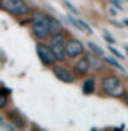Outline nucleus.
I'll return each mask as SVG.
<instances>
[{
	"label": "nucleus",
	"mask_w": 128,
	"mask_h": 131,
	"mask_svg": "<svg viewBox=\"0 0 128 131\" xmlns=\"http://www.w3.org/2000/svg\"><path fill=\"white\" fill-rule=\"evenodd\" d=\"M62 29V24L57 21V20H54V18H51V33L54 35V33H57L59 30Z\"/></svg>",
	"instance_id": "13"
},
{
	"label": "nucleus",
	"mask_w": 128,
	"mask_h": 131,
	"mask_svg": "<svg viewBox=\"0 0 128 131\" xmlns=\"http://www.w3.org/2000/svg\"><path fill=\"white\" fill-rule=\"evenodd\" d=\"M53 74L56 75V79L60 80L62 83H72V81H74L72 72L68 71L63 66H54V68H53Z\"/></svg>",
	"instance_id": "7"
},
{
	"label": "nucleus",
	"mask_w": 128,
	"mask_h": 131,
	"mask_svg": "<svg viewBox=\"0 0 128 131\" xmlns=\"http://www.w3.org/2000/svg\"><path fill=\"white\" fill-rule=\"evenodd\" d=\"M90 68V60L89 57H83L80 60H77V63L74 65V72L77 75H84Z\"/></svg>",
	"instance_id": "8"
},
{
	"label": "nucleus",
	"mask_w": 128,
	"mask_h": 131,
	"mask_svg": "<svg viewBox=\"0 0 128 131\" xmlns=\"http://www.w3.org/2000/svg\"><path fill=\"white\" fill-rule=\"evenodd\" d=\"M78 24H80V30L81 32H86V33H92V29L89 27L88 23H84L83 20H78Z\"/></svg>",
	"instance_id": "15"
},
{
	"label": "nucleus",
	"mask_w": 128,
	"mask_h": 131,
	"mask_svg": "<svg viewBox=\"0 0 128 131\" xmlns=\"http://www.w3.org/2000/svg\"><path fill=\"white\" fill-rule=\"evenodd\" d=\"M88 47H89L90 50H92V53H95L97 56H102V48L100 47V45H97V44H93V42H88Z\"/></svg>",
	"instance_id": "12"
},
{
	"label": "nucleus",
	"mask_w": 128,
	"mask_h": 131,
	"mask_svg": "<svg viewBox=\"0 0 128 131\" xmlns=\"http://www.w3.org/2000/svg\"><path fill=\"white\" fill-rule=\"evenodd\" d=\"M36 53H38L39 60L42 62V65L50 66V65H53V63L57 62V57H56L54 51L51 50V47L45 45V44L38 42V44H36Z\"/></svg>",
	"instance_id": "4"
},
{
	"label": "nucleus",
	"mask_w": 128,
	"mask_h": 131,
	"mask_svg": "<svg viewBox=\"0 0 128 131\" xmlns=\"http://www.w3.org/2000/svg\"><path fill=\"white\" fill-rule=\"evenodd\" d=\"M124 24H125V26H128V18H125V20H124Z\"/></svg>",
	"instance_id": "22"
},
{
	"label": "nucleus",
	"mask_w": 128,
	"mask_h": 131,
	"mask_svg": "<svg viewBox=\"0 0 128 131\" xmlns=\"http://www.w3.org/2000/svg\"><path fill=\"white\" fill-rule=\"evenodd\" d=\"M65 45H66V42H65V38L62 36V35L54 33V35L51 36L50 47H51V50L54 51L56 57H57V60H60V62H62L65 57H66V53H65Z\"/></svg>",
	"instance_id": "5"
},
{
	"label": "nucleus",
	"mask_w": 128,
	"mask_h": 131,
	"mask_svg": "<svg viewBox=\"0 0 128 131\" xmlns=\"http://www.w3.org/2000/svg\"><path fill=\"white\" fill-rule=\"evenodd\" d=\"M102 38H104V41H105L107 44H115V39H113V36H112V35H109L107 32H104Z\"/></svg>",
	"instance_id": "18"
},
{
	"label": "nucleus",
	"mask_w": 128,
	"mask_h": 131,
	"mask_svg": "<svg viewBox=\"0 0 128 131\" xmlns=\"http://www.w3.org/2000/svg\"><path fill=\"white\" fill-rule=\"evenodd\" d=\"M89 60H90V66H92L93 69H101L102 68V63L100 60H95V59H92V57H89Z\"/></svg>",
	"instance_id": "16"
},
{
	"label": "nucleus",
	"mask_w": 128,
	"mask_h": 131,
	"mask_svg": "<svg viewBox=\"0 0 128 131\" xmlns=\"http://www.w3.org/2000/svg\"><path fill=\"white\" fill-rule=\"evenodd\" d=\"M93 91H95V81H93V79H88L81 86V92L84 95H90Z\"/></svg>",
	"instance_id": "10"
},
{
	"label": "nucleus",
	"mask_w": 128,
	"mask_h": 131,
	"mask_svg": "<svg viewBox=\"0 0 128 131\" xmlns=\"http://www.w3.org/2000/svg\"><path fill=\"white\" fill-rule=\"evenodd\" d=\"M109 3H112V6H115V8H118V9L122 11V5H121L119 0H109Z\"/></svg>",
	"instance_id": "19"
},
{
	"label": "nucleus",
	"mask_w": 128,
	"mask_h": 131,
	"mask_svg": "<svg viewBox=\"0 0 128 131\" xmlns=\"http://www.w3.org/2000/svg\"><path fill=\"white\" fill-rule=\"evenodd\" d=\"M109 12L112 14L113 17H115V15H116V11H115V9H113V8H112V6H109Z\"/></svg>",
	"instance_id": "20"
},
{
	"label": "nucleus",
	"mask_w": 128,
	"mask_h": 131,
	"mask_svg": "<svg viewBox=\"0 0 128 131\" xmlns=\"http://www.w3.org/2000/svg\"><path fill=\"white\" fill-rule=\"evenodd\" d=\"M107 47H109V51H112V54H113L115 57H119L121 60L124 59V54H122L121 51H118V50H116L115 47H113V44H107Z\"/></svg>",
	"instance_id": "14"
},
{
	"label": "nucleus",
	"mask_w": 128,
	"mask_h": 131,
	"mask_svg": "<svg viewBox=\"0 0 128 131\" xmlns=\"http://www.w3.org/2000/svg\"><path fill=\"white\" fill-rule=\"evenodd\" d=\"M83 51H84L83 44H81L80 41H77V39L68 41V42H66V45H65V53H66V57L74 59V57H77V56H80Z\"/></svg>",
	"instance_id": "6"
},
{
	"label": "nucleus",
	"mask_w": 128,
	"mask_h": 131,
	"mask_svg": "<svg viewBox=\"0 0 128 131\" xmlns=\"http://www.w3.org/2000/svg\"><path fill=\"white\" fill-rule=\"evenodd\" d=\"M124 100H125V103H127V105H128V91L125 92V95H124Z\"/></svg>",
	"instance_id": "21"
},
{
	"label": "nucleus",
	"mask_w": 128,
	"mask_h": 131,
	"mask_svg": "<svg viewBox=\"0 0 128 131\" xmlns=\"http://www.w3.org/2000/svg\"><path fill=\"white\" fill-rule=\"evenodd\" d=\"M8 119L12 122L18 130H21V128H24L26 127V119L23 118V116L20 115V112H17V110H14V112H8Z\"/></svg>",
	"instance_id": "9"
},
{
	"label": "nucleus",
	"mask_w": 128,
	"mask_h": 131,
	"mask_svg": "<svg viewBox=\"0 0 128 131\" xmlns=\"http://www.w3.org/2000/svg\"><path fill=\"white\" fill-rule=\"evenodd\" d=\"M125 50H127V51H128V45H125Z\"/></svg>",
	"instance_id": "23"
},
{
	"label": "nucleus",
	"mask_w": 128,
	"mask_h": 131,
	"mask_svg": "<svg viewBox=\"0 0 128 131\" xmlns=\"http://www.w3.org/2000/svg\"><path fill=\"white\" fill-rule=\"evenodd\" d=\"M63 5L68 8V9H69V11H71V12L74 14V15H78V11H77V9L72 6V5H71V3H69V2H68V0H63Z\"/></svg>",
	"instance_id": "17"
},
{
	"label": "nucleus",
	"mask_w": 128,
	"mask_h": 131,
	"mask_svg": "<svg viewBox=\"0 0 128 131\" xmlns=\"http://www.w3.org/2000/svg\"><path fill=\"white\" fill-rule=\"evenodd\" d=\"M101 88L105 93H109L110 96H115V98H121L122 95H125L124 93V88H122L119 79L118 77H113V75L104 77L101 81Z\"/></svg>",
	"instance_id": "2"
},
{
	"label": "nucleus",
	"mask_w": 128,
	"mask_h": 131,
	"mask_svg": "<svg viewBox=\"0 0 128 131\" xmlns=\"http://www.w3.org/2000/svg\"><path fill=\"white\" fill-rule=\"evenodd\" d=\"M0 6L11 15H24L29 11L24 0H0Z\"/></svg>",
	"instance_id": "3"
},
{
	"label": "nucleus",
	"mask_w": 128,
	"mask_h": 131,
	"mask_svg": "<svg viewBox=\"0 0 128 131\" xmlns=\"http://www.w3.org/2000/svg\"><path fill=\"white\" fill-rule=\"evenodd\" d=\"M32 30L39 39L47 38L51 35V17H47L44 14H35L32 18Z\"/></svg>",
	"instance_id": "1"
},
{
	"label": "nucleus",
	"mask_w": 128,
	"mask_h": 131,
	"mask_svg": "<svg viewBox=\"0 0 128 131\" xmlns=\"http://www.w3.org/2000/svg\"><path fill=\"white\" fill-rule=\"evenodd\" d=\"M104 60H105L107 63H110L112 66H115V68H118V69H121L122 72H125V69H124V66L121 65V63H119V62L116 60L115 57H110V56H105V57H104Z\"/></svg>",
	"instance_id": "11"
}]
</instances>
